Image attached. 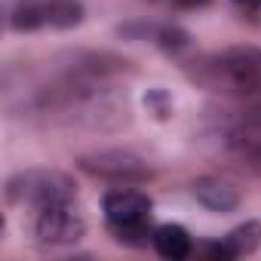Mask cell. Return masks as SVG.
<instances>
[{"mask_svg": "<svg viewBox=\"0 0 261 261\" xmlns=\"http://www.w3.org/2000/svg\"><path fill=\"white\" fill-rule=\"evenodd\" d=\"M123 71H129V62L114 53H62L49 62L46 80L31 89L25 114L49 126L117 133L129 123V101L117 86V77Z\"/></svg>", "mask_w": 261, "mask_h": 261, "instance_id": "1", "label": "cell"}, {"mask_svg": "<svg viewBox=\"0 0 261 261\" xmlns=\"http://www.w3.org/2000/svg\"><path fill=\"white\" fill-rule=\"evenodd\" d=\"M185 74L191 83L209 92L261 105V49L258 46H230L221 53L197 56L185 65Z\"/></svg>", "mask_w": 261, "mask_h": 261, "instance_id": "2", "label": "cell"}, {"mask_svg": "<svg viewBox=\"0 0 261 261\" xmlns=\"http://www.w3.org/2000/svg\"><path fill=\"white\" fill-rule=\"evenodd\" d=\"M151 197L145 191H136V185H114L101 197V212L111 237L126 246H145L154 230H151Z\"/></svg>", "mask_w": 261, "mask_h": 261, "instance_id": "3", "label": "cell"}, {"mask_svg": "<svg viewBox=\"0 0 261 261\" xmlns=\"http://www.w3.org/2000/svg\"><path fill=\"white\" fill-rule=\"evenodd\" d=\"M212 139L218 142V151L230 166L261 175V105L224 117L212 129Z\"/></svg>", "mask_w": 261, "mask_h": 261, "instance_id": "4", "label": "cell"}, {"mask_svg": "<svg viewBox=\"0 0 261 261\" xmlns=\"http://www.w3.org/2000/svg\"><path fill=\"white\" fill-rule=\"evenodd\" d=\"M7 200L13 206H31V209L74 203L77 185L71 175L59 169H25L7 181Z\"/></svg>", "mask_w": 261, "mask_h": 261, "instance_id": "5", "label": "cell"}, {"mask_svg": "<svg viewBox=\"0 0 261 261\" xmlns=\"http://www.w3.org/2000/svg\"><path fill=\"white\" fill-rule=\"evenodd\" d=\"M86 7L83 0H19L10 10V28L25 31H71L83 25Z\"/></svg>", "mask_w": 261, "mask_h": 261, "instance_id": "6", "label": "cell"}, {"mask_svg": "<svg viewBox=\"0 0 261 261\" xmlns=\"http://www.w3.org/2000/svg\"><path fill=\"white\" fill-rule=\"evenodd\" d=\"M77 166L89 175V178H98V181H108V185H145L154 178V169L133 151H123V148H108V151H92V154H83L77 160Z\"/></svg>", "mask_w": 261, "mask_h": 261, "instance_id": "7", "label": "cell"}, {"mask_svg": "<svg viewBox=\"0 0 261 261\" xmlns=\"http://www.w3.org/2000/svg\"><path fill=\"white\" fill-rule=\"evenodd\" d=\"M83 233H86V221L74 209V203L34 209V240L40 246H71Z\"/></svg>", "mask_w": 261, "mask_h": 261, "instance_id": "8", "label": "cell"}, {"mask_svg": "<svg viewBox=\"0 0 261 261\" xmlns=\"http://www.w3.org/2000/svg\"><path fill=\"white\" fill-rule=\"evenodd\" d=\"M191 197H194L203 209L218 212V215L237 212L240 203H243L240 191H237L230 181L218 178V175H200V178H194V181H191Z\"/></svg>", "mask_w": 261, "mask_h": 261, "instance_id": "9", "label": "cell"}, {"mask_svg": "<svg viewBox=\"0 0 261 261\" xmlns=\"http://www.w3.org/2000/svg\"><path fill=\"white\" fill-rule=\"evenodd\" d=\"M258 246H261V221H243L224 240L206 246V255L215 258V261H233V258L252 255Z\"/></svg>", "mask_w": 261, "mask_h": 261, "instance_id": "10", "label": "cell"}, {"mask_svg": "<svg viewBox=\"0 0 261 261\" xmlns=\"http://www.w3.org/2000/svg\"><path fill=\"white\" fill-rule=\"evenodd\" d=\"M154 249L160 258H169V261H181L194 252V240L188 233V227L181 224H160L154 227V237H151Z\"/></svg>", "mask_w": 261, "mask_h": 261, "instance_id": "11", "label": "cell"}, {"mask_svg": "<svg viewBox=\"0 0 261 261\" xmlns=\"http://www.w3.org/2000/svg\"><path fill=\"white\" fill-rule=\"evenodd\" d=\"M212 0H172V7L175 10H185V13H191V10H203V7H209Z\"/></svg>", "mask_w": 261, "mask_h": 261, "instance_id": "12", "label": "cell"}, {"mask_svg": "<svg viewBox=\"0 0 261 261\" xmlns=\"http://www.w3.org/2000/svg\"><path fill=\"white\" fill-rule=\"evenodd\" d=\"M237 4H255V0H237Z\"/></svg>", "mask_w": 261, "mask_h": 261, "instance_id": "13", "label": "cell"}]
</instances>
